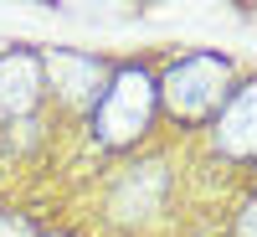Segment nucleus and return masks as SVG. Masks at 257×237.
Here are the masks:
<instances>
[{
    "label": "nucleus",
    "instance_id": "1",
    "mask_svg": "<svg viewBox=\"0 0 257 237\" xmlns=\"http://www.w3.org/2000/svg\"><path fill=\"white\" fill-rule=\"evenodd\" d=\"M155 103H160L155 77L144 67H118L108 77V88H98V98H93V134H98V144H113V149L134 144L149 129V119H155Z\"/></svg>",
    "mask_w": 257,
    "mask_h": 237
},
{
    "label": "nucleus",
    "instance_id": "2",
    "mask_svg": "<svg viewBox=\"0 0 257 237\" xmlns=\"http://www.w3.org/2000/svg\"><path fill=\"white\" fill-rule=\"evenodd\" d=\"M155 93L165 98V109L175 119H211V114L226 109L231 67H226V57H211V52L185 57V62H175V67L165 72V83Z\"/></svg>",
    "mask_w": 257,
    "mask_h": 237
},
{
    "label": "nucleus",
    "instance_id": "3",
    "mask_svg": "<svg viewBox=\"0 0 257 237\" xmlns=\"http://www.w3.org/2000/svg\"><path fill=\"white\" fill-rule=\"evenodd\" d=\"M41 93L36 52H0V114H26Z\"/></svg>",
    "mask_w": 257,
    "mask_h": 237
},
{
    "label": "nucleus",
    "instance_id": "4",
    "mask_svg": "<svg viewBox=\"0 0 257 237\" xmlns=\"http://www.w3.org/2000/svg\"><path fill=\"white\" fill-rule=\"evenodd\" d=\"M41 67L52 72L57 93L67 98V103H93V98H98V83H103V67H98V62L72 57V52H52V57H41Z\"/></svg>",
    "mask_w": 257,
    "mask_h": 237
},
{
    "label": "nucleus",
    "instance_id": "5",
    "mask_svg": "<svg viewBox=\"0 0 257 237\" xmlns=\"http://www.w3.org/2000/svg\"><path fill=\"white\" fill-rule=\"evenodd\" d=\"M216 139L231 155H252V88H237V98H231V129L216 134Z\"/></svg>",
    "mask_w": 257,
    "mask_h": 237
},
{
    "label": "nucleus",
    "instance_id": "6",
    "mask_svg": "<svg viewBox=\"0 0 257 237\" xmlns=\"http://www.w3.org/2000/svg\"><path fill=\"white\" fill-rule=\"evenodd\" d=\"M0 237H36V232H31V222H21L16 211H6V217H0Z\"/></svg>",
    "mask_w": 257,
    "mask_h": 237
}]
</instances>
